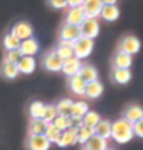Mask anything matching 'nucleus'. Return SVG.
<instances>
[{"label": "nucleus", "instance_id": "nucleus-1", "mask_svg": "<svg viewBox=\"0 0 143 150\" xmlns=\"http://www.w3.org/2000/svg\"><path fill=\"white\" fill-rule=\"evenodd\" d=\"M111 139L118 144H127L133 139L132 125L127 122L124 119H117L112 122L111 129Z\"/></svg>", "mask_w": 143, "mask_h": 150}, {"label": "nucleus", "instance_id": "nucleus-2", "mask_svg": "<svg viewBox=\"0 0 143 150\" xmlns=\"http://www.w3.org/2000/svg\"><path fill=\"white\" fill-rule=\"evenodd\" d=\"M94 48V40L86 38V37H81L73 43V54L79 61H83L84 58H88Z\"/></svg>", "mask_w": 143, "mask_h": 150}, {"label": "nucleus", "instance_id": "nucleus-3", "mask_svg": "<svg viewBox=\"0 0 143 150\" xmlns=\"http://www.w3.org/2000/svg\"><path fill=\"white\" fill-rule=\"evenodd\" d=\"M141 49V42L137 37L134 35H127L124 37L123 39L121 40L119 43V47H118V51L119 52H123L125 54H129V56H134L139 52Z\"/></svg>", "mask_w": 143, "mask_h": 150}, {"label": "nucleus", "instance_id": "nucleus-4", "mask_svg": "<svg viewBox=\"0 0 143 150\" xmlns=\"http://www.w3.org/2000/svg\"><path fill=\"white\" fill-rule=\"evenodd\" d=\"M79 28H81L82 37H86V38H89L93 40L94 38L98 37L99 30H100L98 19H92V18H86Z\"/></svg>", "mask_w": 143, "mask_h": 150}, {"label": "nucleus", "instance_id": "nucleus-5", "mask_svg": "<svg viewBox=\"0 0 143 150\" xmlns=\"http://www.w3.org/2000/svg\"><path fill=\"white\" fill-rule=\"evenodd\" d=\"M10 33H11V34H14L20 42H23V40H25V39L33 38V34H34V29H33V27H32L30 23L22 20V22H18L14 27L11 28Z\"/></svg>", "mask_w": 143, "mask_h": 150}, {"label": "nucleus", "instance_id": "nucleus-6", "mask_svg": "<svg viewBox=\"0 0 143 150\" xmlns=\"http://www.w3.org/2000/svg\"><path fill=\"white\" fill-rule=\"evenodd\" d=\"M43 66L49 72H60L62 66H63V59H60L59 56L57 54L55 49H52V51H49L47 54L44 56Z\"/></svg>", "mask_w": 143, "mask_h": 150}, {"label": "nucleus", "instance_id": "nucleus-7", "mask_svg": "<svg viewBox=\"0 0 143 150\" xmlns=\"http://www.w3.org/2000/svg\"><path fill=\"white\" fill-rule=\"evenodd\" d=\"M82 37L81 28L68 25V24H63L59 34V42H65V43H74L77 39Z\"/></svg>", "mask_w": 143, "mask_h": 150}, {"label": "nucleus", "instance_id": "nucleus-8", "mask_svg": "<svg viewBox=\"0 0 143 150\" xmlns=\"http://www.w3.org/2000/svg\"><path fill=\"white\" fill-rule=\"evenodd\" d=\"M102 8H103V1H100V0H86V1H83L82 5L86 18H92V19L99 18Z\"/></svg>", "mask_w": 143, "mask_h": 150}, {"label": "nucleus", "instance_id": "nucleus-9", "mask_svg": "<svg viewBox=\"0 0 143 150\" xmlns=\"http://www.w3.org/2000/svg\"><path fill=\"white\" fill-rule=\"evenodd\" d=\"M86 15L83 13L82 6L79 8H70L67 10L65 18H64V24L68 25H74V27H81V24L84 22Z\"/></svg>", "mask_w": 143, "mask_h": 150}, {"label": "nucleus", "instance_id": "nucleus-10", "mask_svg": "<svg viewBox=\"0 0 143 150\" xmlns=\"http://www.w3.org/2000/svg\"><path fill=\"white\" fill-rule=\"evenodd\" d=\"M52 144L44 135H29L27 139V148L29 150H49Z\"/></svg>", "mask_w": 143, "mask_h": 150}, {"label": "nucleus", "instance_id": "nucleus-11", "mask_svg": "<svg viewBox=\"0 0 143 150\" xmlns=\"http://www.w3.org/2000/svg\"><path fill=\"white\" fill-rule=\"evenodd\" d=\"M127 122H129L131 125L136 124L138 121H142L143 120V110L139 105H136V103H133V105H129L124 109L123 111V117Z\"/></svg>", "mask_w": 143, "mask_h": 150}, {"label": "nucleus", "instance_id": "nucleus-12", "mask_svg": "<svg viewBox=\"0 0 143 150\" xmlns=\"http://www.w3.org/2000/svg\"><path fill=\"white\" fill-rule=\"evenodd\" d=\"M82 64H83L82 61H79L78 58H75V57H72V58H69V59L63 61V66H62L60 72H63L67 77L69 78V77L75 76V74L79 73Z\"/></svg>", "mask_w": 143, "mask_h": 150}, {"label": "nucleus", "instance_id": "nucleus-13", "mask_svg": "<svg viewBox=\"0 0 143 150\" xmlns=\"http://www.w3.org/2000/svg\"><path fill=\"white\" fill-rule=\"evenodd\" d=\"M77 132L78 129L75 127H70L69 130H65L60 134L59 141L57 143V145L59 148H68V146H74L75 144H78V139H77Z\"/></svg>", "mask_w": 143, "mask_h": 150}, {"label": "nucleus", "instance_id": "nucleus-14", "mask_svg": "<svg viewBox=\"0 0 143 150\" xmlns=\"http://www.w3.org/2000/svg\"><path fill=\"white\" fill-rule=\"evenodd\" d=\"M19 51L22 52L23 57H34L38 52H39V43L38 40L33 37V38L25 39L20 43Z\"/></svg>", "mask_w": 143, "mask_h": 150}, {"label": "nucleus", "instance_id": "nucleus-15", "mask_svg": "<svg viewBox=\"0 0 143 150\" xmlns=\"http://www.w3.org/2000/svg\"><path fill=\"white\" fill-rule=\"evenodd\" d=\"M119 8L117 6V4H106L103 3V8L100 11V18L106 22H116L119 18Z\"/></svg>", "mask_w": 143, "mask_h": 150}, {"label": "nucleus", "instance_id": "nucleus-16", "mask_svg": "<svg viewBox=\"0 0 143 150\" xmlns=\"http://www.w3.org/2000/svg\"><path fill=\"white\" fill-rule=\"evenodd\" d=\"M113 68H121V69H129L133 63V57L129 54H125L123 52L117 51L114 57H113Z\"/></svg>", "mask_w": 143, "mask_h": 150}, {"label": "nucleus", "instance_id": "nucleus-17", "mask_svg": "<svg viewBox=\"0 0 143 150\" xmlns=\"http://www.w3.org/2000/svg\"><path fill=\"white\" fill-rule=\"evenodd\" d=\"M68 85L70 91L74 95L77 96H84V92H86V87L87 83L83 78L79 76V74H75V76H72L68 78Z\"/></svg>", "mask_w": 143, "mask_h": 150}, {"label": "nucleus", "instance_id": "nucleus-18", "mask_svg": "<svg viewBox=\"0 0 143 150\" xmlns=\"http://www.w3.org/2000/svg\"><path fill=\"white\" fill-rule=\"evenodd\" d=\"M78 74L86 81V83L98 81V71H97V68L90 63H83Z\"/></svg>", "mask_w": 143, "mask_h": 150}, {"label": "nucleus", "instance_id": "nucleus-19", "mask_svg": "<svg viewBox=\"0 0 143 150\" xmlns=\"http://www.w3.org/2000/svg\"><path fill=\"white\" fill-rule=\"evenodd\" d=\"M19 73L23 74H32L36 68V61L34 57H23L16 64Z\"/></svg>", "mask_w": 143, "mask_h": 150}, {"label": "nucleus", "instance_id": "nucleus-20", "mask_svg": "<svg viewBox=\"0 0 143 150\" xmlns=\"http://www.w3.org/2000/svg\"><path fill=\"white\" fill-rule=\"evenodd\" d=\"M103 83L98 81H94V82H90V83H87V87H86V92H84V96L87 98H90V100H94V98H99L103 93Z\"/></svg>", "mask_w": 143, "mask_h": 150}, {"label": "nucleus", "instance_id": "nucleus-21", "mask_svg": "<svg viewBox=\"0 0 143 150\" xmlns=\"http://www.w3.org/2000/svg\"><path fill=\"white\" fill-rule=\"evenodd\" d=\"M111 129L112 121H109L107 119H102L94 127V135L102 137L104 140H109L111 139Z\"/></svg>", "mask_w": 143, "mask_h": 150}, {"label": "nucleus", "instance_id": "nucleus-22", "mask_svg": "<svg viewBox=\"0 0 143 150\" xmlns=\"http://www.w3.org/2000/svg\"><path fill=\"white\" fill-rule=\"evenodd\" d=\"M29 116L30 120H43L45 114V103L41 101H33L29 105Z\"/></svg>", "mask_w": 143, "mask_h": 150}, {"label": "nucleus", "instance_id": "nucleus-23", "mask_svg": "<svg viewBox=\"0 0 143 150\" xmlns=\"http://www.w3.org/2000/svg\"><path fill=\"white\" fill-rule=\"evenodd\" d=\"M109 148L108 140H104L102 137L93 135L89 140L87 141V144L83 146L84 150H107Z\"/></svg>", "mask_w": 143, "mask_h": 150}, {"label": "nucleus", "instance_id": "nucleus-24", "mask_svg": "<svg viewBox=\"0 0 143 150\" xmlns=\"http://www.w3.org/2000/svg\"><path fill=\"white\" fill-rule=\"evenodd\" d=\"M132 73L131 69H121V68H113L112 71V80L118 85H125L131 81Z\"/></svg>", "mask_w": 143, "mask_h": 150}, {"label": "nucleus", "instance_id": "nucleus-25", "mask_svg": "<svg viewBox=\"0 0 143 150\" xmlns=\"http://www.w3.org/2000/svg\"><path fill=\"white\" fill-rule=\"evenodd\" d=\"M72 106H73V100L72 98H62L55 103L59 116L70 117L72 116Z\"/></svg>", "mask_w": 143, "mask_h": 150}, {"label": "nucleus", "instance_id": "nucleus-26", "mask_svg": "<svg viewBox=\"0 0 143 150\" xmlns=\"http://www.w3.org/2000/svg\"><path fill=\"white\" fill-rule=\"evenodd\" d=\"M0 72H1L3 77L8 78V80H14V78H16L20 74L16 64L9 63V62H5V61H3L1 67H0Z\"/></svg>", "mask_w": 143, "mask_h": 150}, {"label": "nucleus", "instance_id": "nucleus-27", "mask_svg": "<svg viewBox=\"0 0 143 150\" xmlns=\"http://www.w3.org/2000/svg\"><path fill=\"white\" fill-rule=\"evenodd\" d=\"M57 54L59 56L60 59L65 61L69 59V58L74 57L73 54V43H65V42H59L58 47L55 48Z\"/></svg>", "mask_w": 143, "mask_h": 150}, {"label": "nucleus", "instance_id": "nucleus-28", "mask_svg": "<svg viewBox=\"0 0 143 150\" xmlns=\"http://www.w3.org/2000/svg\"><path fill=\"white\" fill-rule=\"evenodd\" d=\"M48 124L44 120H30L29 122V135H44Z\"/></svg>", "mask_w": 143, "mask_h": 150}, {"label": "nucleus", "instance_id": "nucleus-29", "mask_svg": "<svg viewBox=\"0 0 143 150\" xmlns=\"http://www.w3.org/2000/svg\"><path fill=\"white\" fill-rule=\"evenodd\" d=\"M20 43H22V42L16 38L14 34H11L10 32L4 35V38H3V45H4V48H5L6 52L14 51V49H19Z\"/></svg>", "mask_w": 143, "mask_h": 150}, {"label": "nucleus", "instance_id": "nucleus-30", "mask_svg": "<svg viewBox=\"0 0 143 150\" xmlns=\"http://www.w3.org/2000/svg\"><path fill=\"white\" fill-rule=\"evenodd\" d=\"M89 111V106L86 101H73V106H72V116L74 117H82Z\"/></svg>", "mask_w": 143, "mask_h": 150}, {"label": "nucleus", "instance_id": "nucleus-31", "mask_svg": "<svg viewBox=\"0 0 143 150\" xmlns=\"http://www.w3.org/2000/svg\"><path fill=\"white\" fill-rule=\"evenodd\" d=\"M100 120H102V117H100V115L98 114V112L93 111V110H89L86 115L83 116V125L87 126V127L94 129Z\"/></svg>", "mask_w": 143, "mask_h": 150}, {"label": "nucleus", "instance_id": "nucleus-32", "mask_svg": "<svg viewBox=\"0 0 143 150\" xmlns=\"http://www.w3.org/2000/svg\"><path fill=\"white\" fill-rule=\"evenodd\" d=\"M94 135V129L92 127H87V126H83L78 129V132H77V139H78V144H82L83 146L87 144V141L90 139L92 136Z\"/></svg>", "mask_w": 143, "mask_h": 150}, {"label": "nucleus", "instance_id": "nucleus-33", "mask_svg": "<svg viewBox=\"0 0 143 150\" xmlns=\"http://www.w3.org/2000/svg\"><path fill=\"white\" fill-rule=\"evenodd\" d=\"M60 134H62V132L58 130V129L54 126L53 124H48L47 130H45V132H44V136L49 140L50 144H57L58 141H59Z\"/></svg>", "mask_w": 143, "mask_h": 150}, {"label": "nucleus", "instance_id": "nucleus-34", "mask_svg": "<svg viewBox=\"0 0 143 150\" xmlns=\"http://www.w3.org/2000/svg\"><path fill=\"white\" fill-rule=\"evenodd\" d=\"M59 114H58V110L55 107V103H49V105H45V114L43 120L47 124H52L54 120H55Z\"/></svg>", "mask_w": 143, "mask_h": 150}, {"label": "nucleus", "instance_id": "nucleus-35", "mask_svg": "<svg viewBox=\"0 0 143 150\" xmlns=\"http://www.w3.org/2000/svg\"><path fill=\"white\" fill-rule=\"evenodd\" d=\"M52 124H53L54 126H55L60 132L65 131V130H69V129L72 127L70 117H64V116H58V117L54 120Z\"/></svg>", "mask_w": 143, "mask_h": 150}, {"label": "nucleus", "instance_id": "nucleus-36", "mask_svg": "<svg viewBox=\"0 0 143 150\" xmlns=\"http://www.w3.org/2000/svg\"><path fill=\"white\" fill-rule=\"evenodd\" d=\"M23 58V54L19 49H14V51H9L5 53V58L4 61L5 62H9V63H13V64H18V62Z\"/></svg>", "mask_w": 143, "mask_h": 150}, {"label": "nucleus", "instance_id": "nucleus-37", "mask_svg": "<svg viewBox=\"0 0 143 150\" xmlns=\"http://www.w3.org/2000/svg\"><path fill=\"white\" fill-rule=\"evenodd\" d=\"M132 130H133V136L137 137H143V120L138 121L136 124L132 125Z\"/></svg>", "mask_w": 143, "mask_h": 150}, {"label": "nucleus", "instance_id": "nucleus-38", "mask_svg": "<svg viewBox=\"0 0 143 150\" xmlns=\"http://www.w3.org/2000/svg\"><path fill=\"white\" fill-rule=\"evenodd\" d=\"M49 5L54 9H65L67 6V0H52L49 1Z\"/></svg>", "mask_w": 143, "mask_h": 150}, {"label": "nucleus", "instance_id": "nucleus-39", "mask_svg": "<svg viewBox=\"0 0 143 150\" xmlns=\"http://www.w3.org/2000/svg\"><path fill=\"white\" fill-rule=\"evenodd\" d=\"M70 121H72V127L79 129L83 126V119L82 117H74V116H70Z\"/></svg>", "mask_w": 143, "mask_h": 150}, {"label": "nucleus", "instance_id": "nucleus-40", "mask_svg": "<svg viewBox=\"0 0 143 150\" xmlns=\"http://www.w3.org/2000/svg\"><path fill=\"white\" fill-rule=\"evenodd\" d=\"M82 5H83L82 0H69V1H67V6H68V9H70V8H79Z\"/></svg>", "mask_w": 143, "mask_h": 150}, {"label": "nucleus", "instance_id": "nucleus-41", "mask_svg": "<svg viewBox=\"0 0 143 150\" xmlns=\"http://www.w3.org/2000/svg\"><path fill=\"white\" fill-rule=\"evenodd\" d=\"M107 150H114V149H113V148H108Z\"/></svg>", "mask_w": 143, "mask_h": 150}, {"label": "nucleus", "instance_id": "nucleus-42", "mask_svg": "<svg viewBox=\"0 0 143 150\" xmlns=\"http://www.w3.org/2000/svg\"><path fill=\"white\" fill-rule=\"evenodd\" d=\"M83 150H84V149H83Z\"/></svg>", "mask_w": 143, "mask_h": 150}]
</instances>
